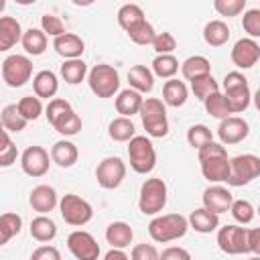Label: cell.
<instances>
[{"label":"cell","instance_id":"6da1fadb","mask_svg":"<svg viewBox=\"0 0 260 260\" xmlns=\"http://www.w3.org/2000/svg\"><path fill=\"white\" fill-rule=\"evenodd\" d=\"M189 223L187 217L181 213H167V215H158L148 223V234L154 242L158 244H167L173 240H179L187 234Z\"/></svg>","mask_w":260,"mask_h":260},{"label":"cell","instance_id":"7a4b0ae2","mask_svg":"<svg viewBox=\"0 0 260 260\" xmlns=\"http://www.w3.org/2000/svg\"><path fill=\"white\" fill-rule=\"evenodd\" d=\"M140 118H142V126L146 130L148 136L152 138H162L169 134V120H167V108L162 104V100L158 98H146L142 100L140 106Z\"/></svg>","mask_w":260,"mask_h":260},{"label":"cell","instance_id":"3957f363","mask_svg":"<svg viewBox=\"0 0 260 260\" xmlns=\"http://www.w3.org/2000/svg\"><path fill=\"white\" fill-rule=\"evenodd\" d=\"M223 98L232 114H240L250 106L252 93L248 87V79L240 71H230L223 77Z\"/></svg>","mask_w":260,"mask_h":260},{"label":"cell","instance_id":"277c9868","mask_svg":"<svg viewBox=\"0 0 260 260\" xmlns=\"http://www.w3.org/2000/svg\"><path fill=\"white\" fill-rule=\"evenodd\" d=\"M167 205V183L158 177L146 179L140 187V197H138V209L144 215H156L162 211Z\"/></svg>","mask_w":260,"mask_h":260},{"label":"cell","instance_id":"5b68a950","mask_svg":"<svg viewBox=\"0 0 260 260\" xmlns=\"http://www.w3.org/2000/svg\"><path fill=\"white\" fill-rule=\"evenodd\" d=\"M87 83L98 98H112L120 89V75L112 65L100 63L91 67L87 75Z\"/></svg>","mask_w":260,"mask_h":260},{"label":"cell","instance_id":"8992f818","mask_svg":"<svg viewBox=\"0 0 260 260\" xmlns=\"http://www.w3.org/2000/svg\"><path fill=\"white\" fill-rule=\"evenodd\" d=\"M260 175V158L256 154H238L230 158V173L225 183L232 187H242L252 183Z\"/></svg>","mask_w":260,"mask_h":260},{"label":"cell","instance_id":"52a82bcc","mask_svg":"<svg viewBox=\"0 0 260 260\" xmlns=\"http://www.w3.org/2000/svg\"><path fill=\"white\" fill-rule=\"evenodd\" d=\"M128 158H130V167L140 173L146 175L154 169L156 165V152L152 142L146 136H134L128 140Z\"/></svg>","mask_w":260,"mask_h":260},{"label":"cell","instance_id":"ba28073f","mask_svg":"<svg viewBox=\"0 0 260 260\" xmlns=\"http://www.w3.org/2000/svg\"><path fill=\"white\" fill-rule=\"evenodd\" d=\"M59 211H61V217L65 219V223L75 225V228L85 225V223L93 217L91 205H89L83 197H79V195H75V193H67V195L61 197V201H59Z\"/></svg>","mask_w":260,"mask_h":260},{"label":"cell","instance_id":"9c48e42d","mask_svg":"<svg viewBox=\"0 0 260 260\" xmlns=\"http://www.w3.org/2000/svg\"><path fill=\"white\" fill-rule=\"evenodd\" d=\"M32 75V61L24 55H8L2 61V79L10 87H22Z\"/></svg>","mask_w":260,"mask_h":260},{"label":"cell","instance_id":"30bf717a","mask_svg":"<svg viewBox=\"0 0 260 260\" xmlns=\"http://www.w3.org/2000/svg\"><path fill=\"white\" fill-rule=\"evenodd\" d=\"M126 177V165L120 156H106L98 169H95V179L102 189H116Z\"/></svg>","mask_w":260,"mask_h":260},{"label":"cell","instance_id":"8fae6325","mask_svg":"<svg viewBox=\"0 0 260 260\" xmlns=\"http://www.w3.org/2000/svg\"><path fill=\"white\" fill-rule=\"evenodd\" d=\"M217 246L221 252L236 256L248 254V230L238 225H223L217 232Z\"/></svg>","mask_w":260,"mask_h":260},{"label":"cell","instance_id":"7c38bea8","mask_svg":"<svg viewBox=\"0 0 260 260\" xmlns=\"http://www.w3.org/2000/svg\"><path fill=\"white\" fill-rule=\"evenodd\" d=\"M67 248L77 260H98L100 258V244L89 232L75 230L67 236Z\"/></svg>","mask_w":260,"mask_h":260},{"label":"cell","instance_id":"4fadbf2b","mask_svg":"<svg viewBox=\"0 0 260 260\" xmlns=\"http://www.w3.org/2000/svg\"><path fill=\"white\" fill-rule=\"evenodd\" d=\"M49 152L43 146H28L20 156V167L28 177H43L49 171Z\"/></svg>","mask_w":260,"mask_h":260},{"label":"cell","instance_id":"5bb4252c","mask_svg":"<svg viewBox=\"0 0 260 260\" xmlns=\"http://www.w3.org/2000/svg\"><path fill=\"white\" fill-rule=\"evenodd\" d=\"M248 132H250V126L240 116H230L221 120L217 126V136L221 140L219 144H238L248 136Z\"/></svg>","mask_w":260,"mask_h":260},{"label":"cell","instance_id":"9a60e30c","mask_svg":"<svg viewBox=\"0 0 260 260\" xmlns=\"http://www.w3.org/2000/svg\"><path fill=\"white\" fill-rule=\"evenodd\" d=\"M260 59V45L254 39H240L232 49V61L240 69H250Z\"/></svg>","mask_w":260,"mask_h":260},{"label":"cell","instance_id":"2e32d148","mask_svg":"<svg viewBox=\"0 0 260 260\" xmlns=\"http://www.w3.org/2000/svg\"><path fill=\"white\" fill-rule=\"evenodd\" d=\"M201 199H203V207H205L207 211L215 213V215L230 211V205H232V201H234L232 193H230L225 187H219V185L207 187V189L203 191V197H201Z\"/></svg>","mask_w":260,"mask_h":260},{"label":"cell","instance_id":"e0dca14e","mask_svg":"<svg viewBox=\"0 0 260 260\" xmlns=\"http://www.w3.org/2000/svg\"><path fill=\"white\" fill-rule=\"evenodd\" d=\"M28 203L35 211H39L41 215L53 211L59 203L57 199V191L51 187V185H37L32 191H30V197H28Z\"/></svg>","mask_w":260,"mask_h":260},{"label":"cell","instance_id":"ac0fdd59","mask_svg":"<svg viewBox=\"0 0 260 260\" xmlns=\"http://www.w3.org/2000/svg\"><path fill=\"white\" fill-rule=\"evenodd\" d=\"M53 49L65 59H79L81 53L85 51V43L81 41V37L73 32H65L53 41Z\"/></svg>","mask_w":260,"mask_h":260},{"label":"cell","instance_id":"d6986e66","mask_svg":"<svg viewBox=\"0 0 260 260\" xmlns=\"http://www.w3.org/2000/svg\"><path fill=\"white\" fill-rule=\"evenodd\" d=\"M22 39L20 22L14 16H0V53L12 49Z\"/></svg>","mask_w":260,"mask_h":260},{"label":"cell","instance_id":"ffe728a7","mask_svg":"<svg viewBox=\"0 0 260 260\" xmlns=\"http://www.w3.org/2000/svg\"><path fill=\"white\" fill-rule=\"evenodd\" d=\"M132 238H134V232H132V228L126 221H112L106 228V240L116 250L128 248L132 244Z\"/></svg>","mask_w":260,"mask_h":260},{"label":"cell","instance_id":"44dd1931","mask_svg":"<svg viewBox=\"0 0 260 260\" xmlns=\"http://www.w3.org/2000/svg\"><path fill=\"white\" fill-rule=\"evenodd\" d=\"M199 162H201V173L207 181L219 183V181L228 179V173H230V158L228 156H213V158H205Z\"/></svg>","mask_w":260,"mask_h":260},{"label":"cell","instance_id":"7402d4cb","mask_svg":"<svg viewBox=\"0 0 260 260\" xmlns=\"http://www.w3.org/2000/svg\"><path fill=\"white\" fill-rule=\"evenodd\" d=\"M142 93L134 91V89H122L116 98V110L118 114H122V118H132L134 114L140 112V106H142Z\"/></svg>","mask_w":260,"mask_h":260},{"label":"cell","instance_id":"603a6c76","mask_svg":"<svg viewBox=\"0 0 260 260\" xmlns=\"http://www.w3.org/2000/svg\"><path fill=\"white\" fill-rule=\"evenodd\" d=\"M187 223H189L195 232H199V234H211L213 230L219 228V215L207 211L205 207H199V209L191 211Z\"/></svg>","mask_w":260,"mask_h":260},{"label":"cell","instance_id":"cb8c5ba5","mask_svg":"<svg viewBox=\"0 0 260 260\" xmlns=\"http://www.w3.org/2000/svg\"><path fill=\"white\" fill-rule=\"evenodd\" d=\"M32 89H35V95L41 100V98H53L59 89V81H57V75L49 69H43L39 71L35 77H32Z\"/></svg>","mask_w":260,"mask_h":260},{"label":"cell","instance_id":"d4e9b609","mask_svg":"<svg viewBox=\"0 0 260 260\" xmlns=\"http://www.w3.org/2000/svg\"><path fill=\"white\" fill-rule=\"evenodd\" d=\"M77 156H79L77 146H75L73 142H69V140H59V142H55L53 148H51V160L57 162V165L63 167V169L73 167V165L77 162Z\"/></svg>","mask_w":260,"mask_h":260},{"label":"cell","instance_id":"484cf974","mask_svg":"<svg viewBox=\"0 0 260 260\" xmlns=\"http://www.w3.org/2000/svg\"><path fill=\"white\" fill-rule=\"evenodd\" d=\"M128 83H130V89L138 93H146L154 87V75L146 65H134L128 71Z\"/></svg>","mask_w":260,"mask_h":260},{"label":"cell","instance_id":"4316f807","mask_svg":"<svg viewBox=\"0 0 260 260\" xmlns=\"http://www.w3.org/2000/svg\"><path fill=\"white\" fill-rule=\"evenodd\" d=\"M187 85L179 79H169L162 85V104L171 106V108H181L187 102Z\"/></svg>","mask_w":260,"mask_h":260},{"label":"cell","instance_id":"83f0119b","mask_svg":"<svg viewBox=\"0 0 260 260\" xmlns=\"http://www.w3.org/2000/svg\"><path fill=\"white\" fill-rule=\"evenodd\" d=\"M181 73H183L185 79L193 81V79H197V77H201V75L211 73V63H209V59L203 57V55H191V57H187V59L181 63Z\"/></svg>","mask_w":260,"mask_h":260},{"label":"cell","instance_id":"f1b7e54d","mask_svg":"<svg viewBox=\"0 0 260 260\" xmlns=\"http://www.w3.org/2000/svg\"><path fill=\"white\" fill-rule=\"evenodd\" d=\"M203 39H205V43L209 47H221L230 39V26L219 18L209 20L205 24V28H203Z\"/></svg>","mask_w":260,"mask_h":260},{"label":"cell","instance_id":"f546056e","mask_svg":"<svg viewBox=\"0 0 260 260\" xmlns=\"http://www.w3.org/2000/svg\"><path fill=\"white\" fill-rule=\"evenodd\" d=\"M20 43H22V49L28 55L37 57V55H43L45 49H47V35L41 28H28V30L22 32Z\"/></svg>","mask_w":260,"mask_h":260},{"label":"cell","instance_id":"4dcf8cb0","mask_svg":"<svg viewBox=\"0 0 260 260\" xmlns=\"http://www.w3.org/2000/svg\"><path fill=\"white\" fill-rule=\"evenodd\" d=\"M136 128H134V122L130 118H114L108 126V134L114 142H128L130 138H134L136 134Z\"/></svg>","mask_w":260,"mask_h":260},{"label":"cell","instance_id":"1f68e13d","mask_svg":"<svg viewBox=\"0 0 260 260\" xmlns=\"http://www.w3.org/2000/svg\"><path fill=\"white\" fill-rule=\"evenodd\" d=\"M30 236L37 242H51L57 236V225L51 217L47 215H39L30 221Z\"/></svg>","mask_w":260,"mask_h":260},{"label":"cell","instance_id":"d6a6232c","mask_svg":"<svg viewBox=\"0 0 260 260\" xmlns=\"http://www.w3.org/2000/svg\"><path fill=\"white\" fill-rule=\"evenodd\" d=\"M0 122H2V126H4L6 132H20V130L26 128V120L18 114L16 104H8V106L2 108V112H0Z\"/></svg>","mask_w":260,"mask_h":260},{"label":"cell","instance_id":"836d02e7","mask_svg":"<svg viewBox=\"0 0 260 260\" xmlns=\"http://www.w3.org/2000/svg\"><path fill=\"white\" fill-rule=\"evenodd\" d=\"M22 219L16 213H2L0 215V246L8 244L16 234H20Z\"/></svg>","mask_w":260,"mask_h":260},{"label":"cell","instance_id":"e575fe53","mask_svg":"<svg viewBox=\"0 0 260 260\" xmlns=\"http://www.w3.org/2000/svg\"><path fill=\"white\" fill-rule=\"evenodd\" d=\"M85 73H87V65H85L81 59H67V61L61 65V77H63L67 83H71V85L81 83L83 77H85Z\"/></svg>","mask_w":260,"mask_h":260},{"label":"cell","instance_id":"d590c367","mask_svg":"<svg viewBox=\"0 0 260 260\" xmlns=\"http://www.w3.org/2000/svg\"><path fill=\"white\" fill-rule=\"evenodd\" d=\"M152 71L162 79H173V75L179 71V61L175 55H156L152 59Z\"/></svg>","mask_w":260,"mask_h":260},{"label":"cell","instance_id":"8d00e7d4","mask_svg":"<svg viewBox=\"0 0 260 260\" xmlns=\"http://www.w3.org/2000/svg\"><path fill=\"white\" fill-rule=\"evenodd\" d=\"M191 89H193L195 98L203 102V100H207L211 93L219 91V83L215 81V77H213L211 73H207V75H201V77L193 79V81H191Z\"/></svg>","mask_w":260,"mask_h":260},{"label":"cell","instance_id":"74e56055","mask_svg":"<svg viewBox=\"0 0 260 260\" xmlns=\"http://www.w3.org/2000/svg\"><path fill=\"white\" fill-rule=\"evenodd\" d=\"M203 104H205V112H207L209 116L217 118V120H225V118L232 116V112H230V108H228V102H225L223 93H219V91L211 93L207 100H203Z\"/></svg>","mask_w":260,"mask_h":260},{"label":"cell","instance_id":"f35d334b","mask_svg":"<svg viewBox=\"0 0 260 260\" xmlns=\"http://www.w3.org/2000/svg\"><path fill=\"white\" fill-rule=\"evenodd\" d=\"M128 37H130V41H134L136 45H152V41H154V28H152V24L144 18V20H140V22H136L134 26H130L128 30Z\"/></svg>","mask_w":260,"mask_h":260},{"label":"cell","instance_id":"ab89813d","mask_svg":"<svg viewBox=\"0 0 260 260\" xmlns=\"http://www.w3.org/2000/svg\"><path fill=\"white\" fill-rule=\"evenodd\" d=\"M140 20H144V12H142V8L138 4H124V6H120V10H118V24L124 30H128L130 26H134Z\"/></svg>","mask_w":260,"mask_h":260},{"label":"cell","instance_id":"60d3db41","mask_svg":"<svg viewBox=\"0 0 260 260\" xmlns=\"http://www.w3.org/2000/svg\"><path fill=\"white\" fill-rule=\"evenodd\" d=\"M53 128H55L59 134H63V136H73V134H77V132L81 130V118H79L73 110H69V112H65V114L53 124Z\"/></svg>","mask_w":260,"mask_h":260},{"label":"cell","instance_id":"b9f144b4","mask_svg":"<svg viewBox=\"0 0 260 260\" xmlns=\"http://www.w3.org/2000/svg\"><path fill=\"white\" fill-rule=\"evenodd\" d=\"M16 108H18V114H20L26 122L37 120V118L43 114V104H41V100H39L37 95H24V98L16 104Z\"/></svg>","mask_w":260,"mask_h":260},{"label":"cell","instance_id":"7bdbcfd3","mask_svg":"<svg viewBox=\"0 0 260 260\" xmlns=\"http://www.w3.org/2000/svg\"><path fill=\"white\" fill-rule=\"evenodd\" d=\"M187 142L193 146V148H201L209 142H213V134L211 130L205 126V124H193L189 130H187Z\"/></svg>","mask_w":260,"mask_h":260},{"label":"cell","instance_id":"ee69618b","mask_svg":"<svg viewBox=\"0 0 260 260\" xmlns=\"http://www.w3.org/2000/svg\"><path fill=\"white\" fill-rule=\"evenodd\" d=\"M230 211H232L234 219L240 223H250L254 219V205L246 199H234L230 205Z\"/></svg>","mask_w":260,"mask_h":260},{"label":"cell","instance_id":"f6af8a7d","mask_svg":"<svg viewBox=\"0 0 260 260\" xmlns=\"http://www.w3.org/2000/svg\"><path fill=\"white\" fill-rule=\"evenodd\" d=\"M242 26L244 30L250 35L248 39H258L260 37V10L258 8H250L244 12V18H242Z\"/></svg>","mask_w":260,"mask_h":260},{"label":"cell","instance_id":"bcb514c9","mask_svg":"<svg viewBox=\"0 0 260 260\" xmlns=\"http://www.w3.org/2000/svg\"><path fill=\"white\" fill-rule=\"evenodd\" d=\"M41 30H43L45 35L57 39V37L65 35V24H63V20H61L59 16H55V14H43V16H41Z\"/></svg>","mask_w":260,"mask_h":260},{"label":"cell","instance_id":"7dc6e473","mask_svg":"<svg viewBox=\"0 0 260 260\" xmlns=\"http://www.w3.org/2000/svg\"><path fill=\"white\" fill-rule=\"evenodd\" d=\"M152 49L156 51V55H171L175 49H177V41L171 32L162 30V32H156L154 35V41H152Z\"/></svg>","mask_w":260,"mask_h":260},{"label":"cell","instance_id":"c3c4849f","mask_svg":"<svg viewBox=\"0 0 260 260\" xmlns=\"http://www.w3.org/2000/svg\"><path fill=\"white\" fill-rule=\"evenodd\" d=\"M213 8L221 14V16H238L244 8H246V0H215Z\"/></svg>","mask_w":260,"mask_h":260},{"label":"cell","instance_id":"681fc988","mask_svg":"<svg viewBox=\"0 0 260 260\" xmlns=\"http://www.w3.org/2000/svg\"><path fill=\"white\" fill-rule=\"evenodd\" d=\"M69 110H73L71 108V104L67 102V100H61V98H53L51 102H49V106H47V120H49V124L53 126L65 112H69Z\"/></svg>","mask_w":260,"mask_h":260},{"label":"cell","instance_id":"f907efd6","mask_svg":"<svg viewBox=\"0 0 260 260\" xmlns=\"http://www.w3.org/2000/svg\"><path fill=\"white\" fill-rule=\"evenodd\" d=\"M130 260H158V252L152 244H136L132 248Z\"/></svg>","mask_w":260,"mask_h":260},{"label":"cell","instance_id":"816d5d0a","mask_svg":"<svg viewBox=\"0 0 260 260\" xmlns=\"http://www.w3.org/2000/svg\"><path fill=\"white\" fill-rule=\"evenodd\" d=\"M197 156H199V160L213 158V156H228V150H225V146L219 144V142H209V144H205V146H201V148L197 150Z\"/></svg>","mask_w":260,"mask_h":260},{"label":"cell","instance_id":"f5cc1de1","mask_svg":"<svg viewBox=\"0 0 260 260\" xmlns=\"http://www.w3.org/2000/svg\"><path fill=\"white\" fill-rule=\"evenodd\" d=\"M158 260H191V254L181 246H169L158 254Z\"/></svg>","mask_w":260,"mask_h":260},{"label":"cell","instance_id":"db71d44e","mask_svg":"<svg viewBox=\"0 0 260 260\" xmlns=\"http://www.w3.org/2000/svg\"><path fill=\"white\" fill-rule=\"evenodd\" d=\"M30 260H61V254L55 246H39L30 254Z\"/></svg>","mask_w":260,"mask_h":260},{"label":"cell","instance_id":"11a10c76","mask_svg":"<svg viewBox=\"0 0 260 260\" xmlns=\"http://www.w3.org/2000/svg\"><path fill=\"white\" fill-rule=\"evenodd\" d=\"M16 156H18V150H16V144L10 142L4 150H0V167H10L16 162Z\"/></svg>","mask_w":260,"mask_h":260},{"label":"cell","instance_id":"9f6ffc18","mask_svg":"<svg viewBox=\"0 0 260 260\" xmlns=\"http://www.w3.org/2000/svg\"><path fill=\"white\" fill-rule=\"evenodd\" d=\"M248 252L254 256L260 254V230H248Z\"/></svg>","mask_w":260,"mask_h":260},{"label":"cell","instance_id":"6f0895ef","mask_svg":"<svg viewBox=\"0 0 260 260\" xmlns=\"http://www.w3.org/2000/svg\"><path fill=\"white\" fill-rule=\"evenodd\" d=\"M104 260H130V258L124 254V250H116V248H112V250L104 256Z\"/></svg>","mask_w":260,"mask_h":260},{"label":"cell","instance_id":"680465c9","mask_svg":"<svg viewBox=\"0 0 260 260\" xmlns=\"http://www.w3.org/2000/svg\"><path fill=\"white\" fill-rule=\"evenodd\" d=\"M10 142H12V140H10L8 132H6V130H2V132H0V150H4V148L10 144Z\"/></svg>","mask_w":260,"mask_h":260},{"label":"cell","instance_id":"91938a15","mask_svg":"<svg viewBox=\"0 0 260 260\" xmlns=\"http://www.w3.org/2000/svg\"><path fill=\"white\" fill-rule=\"evenodd\" d=\"M4 6H6V2H4V0H0V12L4 10Z\"/></svg>","mask_w":260,"mask_h":260},{"label":"cell","instance_id":"94428289","mask_svg":"<svg viewBox=\"0 0 260 260\" xmlns=\"http://www.w3.org/2000/svg\"><path fill=\"white\" fill-rule=\"evenodd\" d=\"M248 260H260V256H252V258H248Z\"/></svg>","mask_w":260,"mask_h":260},{"label":"cell","instance_id":"6125c7cd","mask_svg":"<svg viewBox=\"0 0 260 260\" xmlns=\"http://www.w3.org/2000/svg\"><path fill=\"white\" fill-rule=\"evenodd\" d=\"M2 130H4V126H2V122H0V132H2Z\"/></svg>","mask_w":260,"mask_h":260}]
</instances>
